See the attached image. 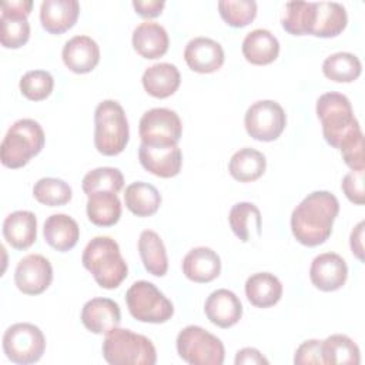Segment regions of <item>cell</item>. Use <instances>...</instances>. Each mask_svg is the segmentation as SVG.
<instances>
[{
  "instance_id": "30bf717a",
  "label": "cell",
  "mask_w": 365,
  "mask_h": 365,
  "mask_svg": "<svg viewBox=\"0 0 365 365\" xmlns=\"http://www.w3.org/2000/svg\"><path fill=\"white\" fill-rule=\"evenodd\" d=\"M244 125L250 137L258 141L277 140L287 125V114L279 103L259 100L252 103L244 117Z\"/></svg>"
},
{
  "instance_id": "4dcf8cb0",
  "label": "cell",
  "mask_w": 365,
  "mask_h": 365,
  "mask_svg": "<svg viewBox=\"0 0 365 365\" xmlns=\"http://www.w3.org/2000/svg\"><path fill=\"white\" fill-rule=\"evenodd\" d=\"M267 168L265 155L250 147H244L235 151L228 163V171L231 177L240 182H251L258 180Z\"/></svg>"
},
{
  "instance_id": "74e56055",
  "label": "cell",
  "mask_w": 365,
  "mask_h": 365,
  "mask_svg": "<svg viewBox=\"0 0 365 365\" xmlns=\"http://www.w3.org/2000/svg\"><path fill=\"white\" fill-rule=\"evenodd\" d=\"M33 197L44 205L48 207H58L67 204L71 197L73 191L71 187L61 178L54 177H44L40 178L33 187Z\"/></svg>"
},
{
  "instance_id": "8992f818",
  "label": "cell",
  "mask_w": 365,
  "mask_h": 365,
  "mask_svg": "<svg viewBox=\"0 0 365 365\" xmlns=\"http://www.w3.org/2000/svg\"><path fill=\"white\" fill-rule=\"evenodd\" d=\"M130 128L125 111L120 103L104 100L94 110V145L103 155L123 153L128 143Z\"/></svg>"
},
{
  "instance_id": "ffe728a7",
  "label": "cell",
  "mask_w": 365,
  "mask_h": 365,
  "mask_svg": "<svg viewBox=\"0 0 365 365\" xmlns=\"http://www.w3.org/2000/svg\"><path fill=\"white\" fill-rule=\"evenodd\" d=\"M80 14L77 0H44L40 4V21L50 34H63L70 30Z\"/></svg>"
},
{
  "instance_id": "b9f144b4",
  "label": "cell",
  "mask_w": 365,
  "mask_h": 365,
  "mask_svg": "<svg viewBox=\"0 0 365 365\" xmlns=\"http://www.w3.org/2000/svg\"><path fill=\"white\" fill-rule=\"evenodd\" d=\"M294 364L295 365H322V341L319 339H308L304 341L295 351L294 355Z\"/></svg>"
},
{
  "instance_id": "8d00e7d4",
  "label": "cell",
  "mask_w": 365,
  "mask_h": 365,
  "mask_svg": "<svg viewBox=\"0 0 365 365\" xmlns=\"http://www.w3.org/2000/svg\"><path fill=\"white\" fill-rule=\"evenodd\" d=\"M124 185L123 173L114 167H98L88 171L81 181L83 191L90 195L98 191L120 192Z\"/></svg>"
},
{
  "instance_id": "e575fe53",
  "label": "cell",
  "mask_w": 365,
  "mask_h": 365,
  "mask_svg": "<svg viewBox=\"0 0 365 365\" xmlns=\"http://www.w3.org/2000/svg\"><path fill=\"white\" fill-rule=\"evenodd\" d=\"M315 21V3L312 1H289L285 4L281 17L282 29L292 36L311 34Z\"/></svg>"
},
{
  "instance_id": "4316f807",
  "label": "cell",
  "mask_w": 365,
  "mask_h": 365,
  "mask_svg": "<svg viewBox=\"0 0 365 365\" xmlns=\"http://www.w3.org/2000/svg\"><path fill=\"white\" fill-rule=\"evenodd\" d=\"M245 295L251 305L269 308L282 297V284L271 272H257L245 281Z\"/></svg>"
},
{
  "instance_id": "6da1fadb",
  "label": "cell",
  "mask_w": 365,
  "mask_h": 365,
  "mask_svg": "<svg viewBox=\"0 0 365 365\" xmlns=\"http://www.w3.org/2000/svg\"><path fill=\"white\" fill-rule=\"evenodd\" d=\"M338 212L339 202L332 192L312 191L291 214L292 235L305 247H318L331 237Z\"/></svg>"
},
{
  "instance_id": "9a60e30c",
  "label": "cell",
  "mask_w": 365,
  "mask_h": 365,
  "mask_svg": "<svg viewBox=\"0 0 365 365\" xmlns=\"http://www.w3.org/2000/svg\"><path fill=\"white\" fill-rule=\"evenodd\" d=\"M187 66L201 74L218 71L225 60L222 46L210 37H194L184 48Z\"/></svg>"
},
{
  "instance_id": "603a6c76",
  "label": "cell",
  "mask_w": 365,
  "mask_h": 365,
  "mask_svg": "<svg viewBox=\"0 0 365 365\" xmlns=\"http://www.w3.org/2000/svg\"><path fill=\"white\" fill-rule=\"evenodd\" d=\"M241 51L251 64H271L279 54V41L269 30L255 29L244 37Z\"/></svg>"
},
{
  "instance_id": "ee69618b",
  "label": "cell",
  "mask_w": 365,
  "mask_h": 365,
  "mask_svg": "<svg viewBox=\"0 0 365 365\" xmlns=\"http://www.w3.org/2000/svg\"><path fill=\"white\" fill-rule=\"evenodd\" d=\"M164 6H165V1L163 0H134L133 1V7L135 13L145 19L160 16Z\"/></svg>"
},
{
  "instance_id": "d6a6232c",
  "label": "cell",
  "mask_w": 365,
  "mask_h": 365,
  "mask_svg": "<svg viewBox=\"0 0 365 365\" xmlns=\"http://www.w3.org/2000/svg\"><path fill=\"white\" fill-rule=\"evenodd\" d=\"M322 358L324 364L358 365L361 362V352L348 335L334 334L322 341Z\"/></svg>"
},
{
  "instance_id": "d6986e66",
  "label": "cell",
  "mask_w": 365,
  "mask_h": 365,
  "mask_svg": "<svg viewBox=\"0 0 365 365\" xmlns=\"http://www.w3.org/2000/svg\"><path fill=\"white\" fill-rule=\"evenodd\" d=\"M184 275L198 284L214 281L221 272L220 255L208 247H195L190 250L181 264Z\"/></svg>"
},
{
  "instance_id": "ba28073f",
  "label": "cell",
  "mask_w": 365,
  "mask_h": 365,
  "mask_svg": "<svg viewBox=\"0 0 365 365\" xmlns=\"http://www.w3.org/2000/svg\"><path fill=\"white\" fill-rule=\"evenodd\" d=\"M175 346L180 358L190 365H222L225 358L221 339L198 325L182 328Z\"/></svg>"
},
{
  "instance_id": "836d02e7",
  "label": "cell",
  "mask_w": 365,
  "mask_h": 365,
  "mask_svg": "<svg viewBox=\"0 0 365 365\" xmlns=\"http://www.w3.org/2000/svg\"><path fill=\"white\" fill-rule=\"evenodd\" d=\"M322 73L335 83H352L362 73L361 60L348 51H338L328 56L322 63Z\"/></svg>"
},
{
  "instance_id": "7bdbcfd3",
  "label": "cell",
  "mask_w": 365,
  "mask_h": 365,
  "mask_svg": "<svg viewBox=\"0 0 365 365\" xmlns=\"http://www.w3.org/2000/svg\"><path fill=\"white\" fill-rule=\"evenodd\" d=\"M344 163L352 170L359 171L365 170V153H364V137L351 143L345 148L339 150Z\"/></svg>"
},
{
  "instance_id": "f6af8a7d",
  "label": "cell",
  "mask_w": 365,
  "mask_h": 365,
  "mask_svg": "<svg viewBox=\"0 0 365 365\" xmlns=\"http://www.w3.org/2000/svg\"><path fill=\"white\" fill-rule=\"evenodd\" d=\"M235 365H261V364H268V359L257 349V348H242L237 352L235 359H234Z\"/></svg>"
},
{
  "instance_id": "1f68e13d",
  "label": "cell",
  "mask_w": 365,
  "mask_h": 365,
  "mask_svg": "<svg viewBox=\"0 0 365 365\" xmlns=\"http://www.w3.org/2000/svg\"><path fill=\"white\" fill-rule=\"evenodd\" d=\"M160 191L144 181H135L125 187L124 202L125 207L137 217H150L155 214L161 205Z\"/></svg>"
},
{
  "instance_id": "5b68a950",
  "label": "cell",
  "mask_w": 365,
  "mask_h": 365,
  "mask_svg": "<svg viewBox=\"0 0 365 365\" xmlns=\"http://www.w3.org/2000/svg\"><path fill=\"white\" fill-rule=\"evenodd\" d=\"M103 358L110 365H154L157 351L153 342L127 328H114L103 341Z\"/></svg>"
},
{
  "instance_id": "bcb514c9",
  "label": "cell",
  "mask_w": 365,
  "mask_h": 365,
  "mask_svg": "<svg viewBox=\"0 0 365 365\" xmlns=\"http://www.w3.org/2000/svg\"><path fill=\"white\" fill-rule=\"evenodd\" d=\"M349 245L352 254L359 259L364 261V221L358 222L351 232Z\"/></svg>"
},
{
  "instance_id": "7402d4cb",
  "label": "cell",
  "mask_w": 365,
  "mask_h": 365,
  "mask_svg": "<svg viewBox=\"0 0 365 365\" xmlns=\"http://www.w3.org/2000/svg\"><path fill=\"white\" fill-rule=\"evenodd\" d=\"M3 237L14 250L30 248L37 238V218L34 212L19 210L3 221Z\"/></svg>"
},
{
  "instance_id": "52a82bcc",
  "label": "cell",
  "mask_w": 365,
  "mask_h": 365,
  "mask_svg": "<svg viewBox=\"0 0 365 365\" xmlns=\"http://www.w3.org/2000/svg\"><path fill=\"white\" fill-rule=\"evenodd\" d=\"M125 302L140 322L164 324L174 315L173 302L150 281H135L125 292Z\"/></svg>"
},
{
  "instance_id": "e0dca14e",
  "label": "cell",
  "mask_w": 365,
  "mask_h": 365,
  "mask_svg": "<svg viewBox=\"0 0 365 365\" xmlns=\"http://www.w3.org/2000/svg\"><path fill=\"white\" fill-rule=\"evenodd\" d=\"M64 66L76 73L86 74L96 68L100 61V47L90 36H74L66 41L61 51Z\"/></svg>"
},
{
  "instance_id": "8fae6325",
  "label": "cell",
  "mask_w": 365,
  "mask_h": 365,
  "mask_svg": "<svg viewBox=\"0 0 365 365\" xmlns=\"http://www.w3.org/2000/svg\"><path fill=\"white\" fill-rule=\"evenodd\" d=\"M138 133L145 145H175L181 138L182 124L175 111L157 107L143 114Z\"/></svg>"
},
{
  "instance_id": "5bb4252c",
  "label": "cell",
  "mask_w": 365,
  "mask_h": 365,
  "mask_svg": "<svg viewBox=\"0 0 365 365\" xmlns=\"http://www.w3.org/2000/svg\"><path fill=\"white\" fill-rule=\"evenodd\" d=\"M138 160L144 170L161 177H175L182 165V153L175 145H145L140 144Z\"/></svg>"
},
{
  "instance_id": "ac0fdd59",
  "label": "cell",
  "mask_w": 365,
  "mask_h": 365,
  "mask_svg": "<svg viewBox=\"0 0 365 365\" xmlns=\"http://www.w3.org/2000/svg\"><path fill=\"white\" fill-rule=\"evenodd\" d=\"M204 312L211 324L220 328H231L242 317V304L232 291L220 288L205 299Z\"/></svg>"
},
{
  "instance_id": "f1b7e54d",
  "label": "cell",
  "mask_w": 365,
  "mask_h": 365,
  "mask_svg": "<svg viewBox=\"0 0 365 365\" xmlns=\"http://www.w3.org/2000/svg\"><path fill=\"white\" fill-rule=\"evenodd\" d=\"M138 252L145 271L154 277H164L168 271L167 250L160 235L144 230L138 237Z\"/></svg>"
},
{
  "instance_id": "60d3db41",
  "label": "cell",
  "mask_w": 365,
  "mask_h": 365,
  "mask_svg": "<svg viewBox=\"0 0 365 365\" xmlns=\"http://www.w3.org/2000/svg\"><path fill=\"white\" fill-rule=\"evenodd\" d=\"M364 171L365 170H359V171H349L348 174L344 175L342 182H341V188L344 191V194L346 195V198L356 204V205H362L365 202V194H364Z\"/></svg>"
},
{
  "instance_id": "44dd1931",
  "label": "cell",
  "mask_w": 365,
  "mask_h": 365,
  "mask_svg": "<svg viewBox=\"0 0 365 365\" xmlns=\"http://www.w3.org/2000/svg\"><path fill=\"white\" fill-rule=\"evenodd\" d=\"M133 47L144 58L155 60L163 57L170 46L167 30L155 21H143L133 31Z\"/></svg>"
},
{
  "instance_id": "9c48e42d",
  "label": "cell",
  "mask_w": 365,
  "mask_h": 365,
  "mask_svg": "<svg viewBox=\"0 0 365 365\" xmlns=\"http://www.w3.org/2000/svg\"><path fill=\"white\" fill-rule=\"evenodd\" d=\"M46 349L43 331L30 322L10 325L3 335V351L6 356L19 365L37 362Z\"/></svg>"
},
{
  "instance_id": "3957f363",
  "label": "cell",
  "mask_w": 365,
  "mask_h": 365,
  "mask_svg": "<svg viewBox=\"0 0 365 365\" xmlns=\"http://www.w3.org/2000/svg\"><path fill=\"white\" fill-rule=\"evenodd\" d=\"M83 267L106 289L117 288L128 275V267L115 240L107 235L94 237L81 255Z\"/></svg>"
},
{
  "instance_id": "d590c367",
  "label": "cell",
  "mask_w": 365,
  "mask_h": 365,
  "mask_svg": "<svg viewBox=\"0 0 365 365\" xmlns=\"http://www.w3.org/2000/svg\"><path fill=\"white\" fill-rule=\"evenodd\" d=\"M30 38V24L26 14L1 10L0 41L4 48H20Z\"/></svg>"
},
{
  "instance_id": "277c9868",
  "label": "cell",
  "mask_w": 365,
  "mask_h": 365,
  "mask_svg": "<svg viewBox=\"0 0 365 365\" xmlns=\"http://www.w3.org/2000/svg\"><path fill=\"white\" fill-rule=\"evenodd\" d=\"M44 131L33 118H20L7 130L1 145L0 160L7 168H21L44 147Z\"/></svg>"
},
{
  "instance_id": "ab89813d",
  "label": "cell",
  "mask_w": 365,
  "mask_h": 365,
  "mask_svg": "<svg viewBox=\"0 0 365 365\" xmlns=\"http://www.w3.org/2000/svg\"><path fill=\"white\" fill-rule=\"evenodd\" d=\"M19 87L27 100L41 101L51 94L54 88V78L46 70H30L23 74Z\"/></svg>"
},
{
  "instance_id": "cb8c5ba5",
  "label": "cell",
  "mask_w": 365,
  "mask_h": 365,
  "mask_svg": "<svg viewBox=\"0 0 365 365\" xmlns=\"http://www.w3.org/2000/svg\"><path fill=\"white\" fill-rule=\"evenodd\" d=\"M141 83L150 96L155 98H167L178 90L181 74L177 66L171 63H157L145 68Z\"/></svg>"
},
{
  "instance_id": "7dc6e473",
  "label": "cell",
  "mask_w": 365,
  "mask_h": 365,
  "mask_svg": "<svg viewBox=\"0 0 365 365\" xmlns=\"http://www.w3.org/2000/svg\"><path fill=\"white\" fill-rule=\"evenodd\" d=\"M33 9V1L31 0H9L1 3V10H9L14 13H21L29 16Z\"/></svg>"
},
{
  "instance_id": "7c38bea8",
  "label": "cell",
  "mask_w": 365,
  "mask_h": 365,
  "mask_svg": "<svg viewBox=\"0 0 365 365\" xmlns=\"http://www.w3.org/2000/svg\"><path fill=\"white\" fill-rule=\"evenodd\" d=\"M53 281V267L41 254H29L23 257L14 271V284L26 295H38L44 292Z\"/></svg>"
},
{
  "instance_id": "f546056e",
  "label": "cell",
  "mask_w": 365,
  "mask_h": 365,
  "mask_svg": "<svg viewBox=\"0 0 365 365\" xmlns=\"http://www.w3.org/2000/svg\"><path fill=\"white\" fill-rule=\"evenodd\" d=\"M87 217L97 227H113L121 217V201L115 192L98 191L87 195Z\"/></svg>"
},
{
  "instance_id": "f35d334b",
  "label": "cell",
  "mask_w": 365,
  "mask_h": 365,
  "mask_svg": "<svg viewBox=\"0 0 365 365\" xmlns=\"http://www.w3.org/2000/svg\"><path fill=\"white\" fill-rule=\"evenodd\" d=\"M218 11L228 26L240 29L255 19L257 3L254 0H221L218 1Z\"/></svg>"
},
{
  "instance_id": "d4e9b609",
  "label": "cell",
  "mask_w": 365,
  "mask_h": 365,
  "mask_svg": "<svg viewBox=\"0 0 365 365\" xmlns=\"http://www.w3.org/2000/svg\"><path fill=\"white\" fill-rule=\"evenodd\" d=\"M43 235L51 248L60 252H67L76 247L80 238V228L76 220L70 215L53 214L44 221Z\"/></svg>"
},
{
  "instance_id": "83f0119b",
  "label": "cell",
  "mask_w": 365,
  "mask_h": 365,
  "mask_svg": "<svg viewBox=\"0 0 365 365\" xmlns=\"http://www.w3.org/2000/svg\"><path fill=\"white\" fill-rule=\"evenodd\" d=\"M228 221L234 235L242 242H248L261 235V212L252 202L242 201L234 204L230 210Z\"/></svg>"
},
{
  "instance_id": "4fadbf2b",
  "label": "cell",
  "mask_w": 365,
  "mask_h": 365,
  "mask_svg": "<svg viewBox=\"0 0 365 365\" xmlns=\"http://www.w3.org/2000/svg\"><path fill=\"white\" fill-rule=\"evenodd\" d=\"M348 278V265L336 252H322L317 255L309 267V279L312 285L324 292H332L342 288Z\"/></svg>"
},
{
  "instance_id": "7a4b0ae2",
  "label": "cell",
  "mask_w": 365,
  "mask_h": 365,
  "mask_svg": "<svg viewBox=\"0 0 365 365\" xmlns=\"http://www.w3.org/2000/svg\"><path fill=\"white\" fill-rule=\"evenodd\" d=\"M315 111L322 125L324 138L331 147L342 150L364 137L346 96L335 91L325 93L317 100Z\"/></svg>"
},
{
  "instance_id": "484cf974",
  "label": "cell",
  "mask_w": 365,
  "mask_h": 365,
  "mask_svg": "<svg viewBox=\"0 0 365 365\" xmlns=\"http://www.w3.org/2000/svg\"><path fill=\"white\" fill-rule=\"evenodd\" d=\"M348 24V14L345 7L336 1H317L315 21L311 36L329 38L341 34Z\"/></svg>"
},
{
  "instance_id": "2e32d148",
  "label": "cell",
  "mask_w": 365,
  "mask_h": 365,
  "mask_svg": "<svg viewBox=\"0 0 365 365\" xmlns=\"http://www.w3.org/2000/svg\"><path fill=\"white\" fill-rule=\"evenodd\" d=\"M81 322L93 334H107L121 322L120 305L111 298H91L81 309Z\"/></svg>"
}]
</instances>
